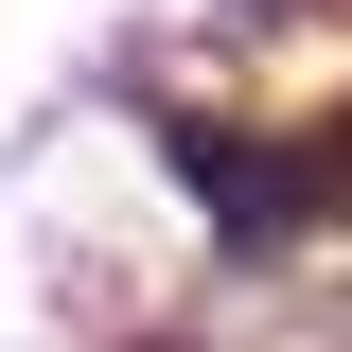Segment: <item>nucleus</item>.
<instances>
[{
  "instance_id": "obj_1",
  "label": "nucleus",
  "mask_w": 352,
  "mask_h": 352,
  "mask_svg": "<svg viewBox=\"0 0 352 352\" xmlns=\"http://www.w3.org/2000/svg\"><path fill=\"white\" fill-rule=\"evenodd\" d=\"M176 176H194V194H212V212L247 229V247L317 212V194H300V141H247V124H176Z\"/></svg>"
},
{
  "instance_id": "obj_2",
  "label": "nucleus",
  "mask_w": 352,
  "mask_h": 352,
  "mask_svg": "<svg viewBox=\"0 0 352 352\" xmlns=\"http://www.w3.org/2000/svg\"><path fill=\"white\" fill-rule=\"evenodd\" d=\"M300 194H317V212H352V106H317V124H300Z\"/></svg>"
}]
</instances>
